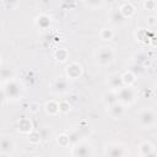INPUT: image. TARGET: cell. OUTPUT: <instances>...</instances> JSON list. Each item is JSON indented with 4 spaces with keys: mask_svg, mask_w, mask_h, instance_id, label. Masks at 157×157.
I'll list each match as a JSON object with an SVG mask.
<instances>
[{
    "mask_svg": "<svg viewBox=\"0 0 157 157\" xmlns=\"http://www.w3.org/2000/svg\"><path fill=\"white\" fill-rule=\"evenodd\" d=\"M44 109H45V112H47L48 114L55 115V114L59 113V103H56L55 101H49V102L45 103Z\"/></svg>",
    "mask_w": 157,
    "mask_h": 157,
    "instance_id": "52a82bcc",
    "label": "cell"
},
{
    "mask_svg": "<svg viewBox=\"0 0 157 157\" xmlns=\"http://www.w3.org/2000/svg\"><path fill=\"white\" fill-rule=\"evenodd\" d=\"M113 36H114V33H113V31L109 29V28H102L101 32H99V37H101L103 40H110V39L113 38Z\"/></svg>",
    "mask_w": 157,
    "mask_h": 157,
    "instance_id": "30bf717a",
    "label": "cell"
},
{
    "mask_svg": "<svg viewBox=\"0 0 157 157\" xmlns=\"http://www.w3.org/2000/svg\"><path fill=\"white\" fill-rule=\"evenodd\" d=\"M67 50L66 49H58L56 52H55V54H54V56H55V59L56 60H59V61H61V63H64L66 59H67Z\"/></svg>",
    "mask_w": 157,
    "mask_h": 157,
    "instance_id": "8fae6325",
    "label": "cell"
},
{
    "mask_svg": "<svg viewBox=\"0 0 157 157\" xmlns=\"http://www.w3.org/2000/svg\"><path fill=\"white\" fill-rule=\"evenodd\" d=\"M28 141H29L31 144H33V145L38 144V142L40 141V134L37 132V131H31V132L28 134Z\"/></svg>",
    "mask_w": 157,
    "mask_h": 157,
    "instance_id": "7c38bea8",
    "label": "cell"
},
{
    "mask_svg": "<svg viewBox=\"0 0 157 157\" xmlns=\"http://www.w3.org/2000/svg\"><path fill=\"white\" fill-rule=\"evenodd\" d=\"M18 130L23 134H29L32 131V123L26 119V118H22L20 121H18Z\"/></svg>",
    "mask_w": 157,
    "mask_h": 157,
    "instance_id": "8992f818",
    "label": "cell"
},
{
    "mask_svg": "<svg viewBox=\"0 0 157 157\" xmlns=\"http://www.w3.org/2000/svg\"><path fill=\"white\" fill-rule=\"evenodd\" d=\"M156 23H157V20H156L155 16H150V17H147V25H150V26H155Z\"/></svg>",
    "mask_w": 157,
    "mask_h": 157,
    "instance_id": "ac0fdd59",
    "label": "cell"
},
{
    "mask_svg": "<svg viewBox=\"0 0 157 157\" xmlns=\"http://www.w3.org/2000/svg\"><path fill=\"white\" fill-rule=\"evenodd\" d=\"M114 58V52L112 50V48H101L97 53V60L101 65H107L109 64Z\"/></svg>",
    "mask_w": 157,
    "mask_h": 157,
    "instance_id": "6da1fadb",
    "label": "cell"
},
{
    "mask_svg": "<svg viewBox=\"0 0 157 157\" xmlns=\"http://www.w3.org/2000/svg\"><path fill=\"white\" fill-rule=\"evenodd\" d=\"M119 97H120V99L124 101V102H130V101L134 98V93H132L131 88L124 87V88H120V91H119Z\"/></svg>",
    "mask_w": 157,
    "mask_h": 157,
    "instance_id": "ba28073f",
    "label": "cell"
},
{
    "mask_svg": "<svg viewBox=\"0 0 157 157\" xmlns=\"http://www.w3.org/2000/svg\"><path fill=\"white\" fill-rule=\"evenodd\" d=\"M28 109H29L31 113H37V112L39 110V104H38L37 102H32V103H29Z\"/></svg>",
    "mask_w": 157,
    "mask_h": 157,
    "instance_id": "e0dca14e",
    "label": "cell"
},
{
    "mask_svg": "<svg viewBox=\"0 0 157 157\" xmlns=\"http://www.w3.org/2000/svg\"><path fill=\"white\" fill-rule=\"evenodd\" d=\"M0 148H1V142H0Z\"/></svg>",
    "mask_w": 157,
    "mask_h": 157,
    "instance_id": "44dd1931",
    "label": "cell"
},
{
    "mask_svg": "<svg viewBox=\"0 0 157 157\" xmlns=\"http://www.w3.org/2000/svg\"><path fill=\"white\" fill-rule=\"evenodd\" d=\"M142 157H156V153H155V151H152V152H150L147 155H144Z\"/></svg>",
    "mask_w": 157,
    "mask_h": 157,
    "instance_id": "d6986e66",
    "label": "cell"
},
{
    "mask_svg": "<svg viewBox=\"0 0 157 157\" xmlns=\"http://www.w3.org/2000/svg\"><path fill=\"white\" fill-rule=\"evenodd\" d=\"M144 6L146 10H155L156 7V1L155 0H147L144 2Z\"/></svg>",
    "mask_w": 157,
    "mask_h": 157,
    "instance_id": "2e32d148",
    "label": "cell"
},
{
    "mask_svg": "<svg viewBox=\"0 0 157 157\" xmlns=\"http://www.w3.org/2000/svg\"><path fill=\"white\" fill-rule=\"evenodd\" d=\"M155 120H156V114L153 110H144L141 114H140V121L144 126H152L155 124Z\"/></svg>",
    "mask_w": 157,
    "mask_h": 157,
    "instance_id": "7a4b0ae2",
    "label": "cell"
},
{
    "mask_svg": "<svg viewBox=\"0 0 157 157\" xmlns=\"http://www.w3.org/2000/svg\"><path fill=\"white\" fill-rule=\"evenodd\" d=\"M120 78H121L123 85H125L126 87H130V86L134 85V82L136 81V77H135V75H134L131 71H126V72H124V74L120 76Z\"/></svg>",
    "mask_w": 157,
    "mask_h": 157,
    "instance_id": "5b68a950",
    "label": "cell"
},
{
    "mask_svg": "<svg viewBox=\"0 0 157 157\" xmlns=\"http://www.w3.org/2000/svg\"><path fill=\"white\" fill-rule=\"evenodd\" d=\"M139 151H140L141 156H144V155H147V153H150V152L155 151V147H153V145H151L150 142H144V144H141V145H140Z\"/></svg>",
    "mask_w": 157,
    "mask_h": 157,
    "instance_id": "9c48e42d",
    "label": "cell"
},
{
    "mask_svg": "<svg viewBox=\"0 0 157 157\" xmlns=\"http://www.w3.org/2000/svg\"><path fill=\"white\" fill-rule=\"evenodd\" d=\"M119 13L124 17V18H130L134 13H135V7L132 6L131 2H123L120 9H119Z\"/></svg>",
    "mask_w": 157,
    "mask_h": 157,
    "instance_id": "277c9868",
    "label": "cell"
},
{
    "mask_svg": "<svg viewBox=\"0 0 157 157\" xmlns=\"http://www.w3.org/2000/svg\"><path fill=\"white\" fill-rule=\"evenodd\" d=\"M58 144L60 145V146H63V147H65V146H67L69 144H70V139H69V136L67 135H60V136H58Z\"/></svg>",
    "mask_w": 157,
    "mask_h": 157,
    "instance_id": "5bb4252c",
    "label": "cell"
},
{
    "mask_svg": "<svg viewBox=\"0 0 157 157\" xmlns=\"http://www.w3.org/2000/svg\"><path fill=\"white\" fill-rule=\"evenodd\" d=\"M110 110H112V112H115V114L113 115L114 118H118V117H120V115L123 114V107H121V105H118V104L112 105V107H110Z\"/></svg>",
    "mask_w": 157,
    "mask_h": 157,
    "instance_id": "9a60e30c",
    "label": "cell"
},
{
    "mask_svg": "<svg viewBox=\"0 0 157 157\" xmlns=\"http://www.w3.org/2000/svg\"><path fill=\"white\" fill-rule=\"evenodd\" d=\"M70 108H71V105L66 101H63V102L59 103V112L60 113H69L70 112Z\"/></svg>",
    "mask_w": 157,
    "mask_h": 157,
    "instance_id": "4fadbf2b",
    "label": "cell"
},
{
    "mask_svg": "<svg viewBox=\"0 0 157 157\" xmlns=\"http://www.w3.org/2000/svg\"><path fill=\"white\" fill-rule=\"evenodd\" d=\"M0 63H1V56H0Z\"/></svg>",
    "mask_w": 157,
    "mask_h": 157,
    "instance_id": "7402d4cb",
    "label": "cell"
},
{
    "mask_svg": "<svg viewBox=\"0 0 157 157\" xmlns=\"http://www.w3.org/2000/svg\"><path fill=\"white\" fill-rule=\"evenodd\" d=\"M33 157H40V156H33Z\"/></svg>",
    "mask_w": 157,
    "mask_h": 157,
    "instance_id": "ffe728a7",
    "label": "cell"
},
{
    "mask_svg": "<svg viewBox=\"0 0 157 157\" xmlns=\"http://www.w3.org/2000/svg\"><path fill=\"white\" fill-rule=\"evenodd\" d=\"M66 75L70 78H78L82 75V66L77 63H71L66 66Z\"/></svg>",
    "mask_w": 157,
    "mask_h": 157,
    "instance_id": "3957f363",
    "label": "cell"
}]
</instances>
